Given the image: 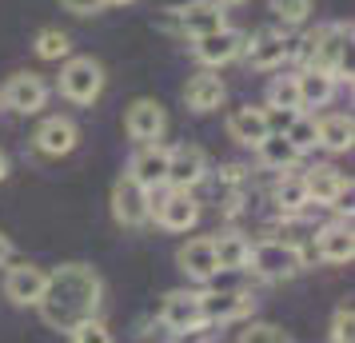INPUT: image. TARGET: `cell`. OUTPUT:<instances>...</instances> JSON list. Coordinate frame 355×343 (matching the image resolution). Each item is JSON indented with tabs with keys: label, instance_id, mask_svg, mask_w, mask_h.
Returning <instances> with one entry per match:
<instances>
[{
	"label": "cell",
	"instance_id": "6da1fadb",
	"mask_svg": "<svg viewBox=\"0 0 355 343\" xmlns=\"http://www.w3.org/2000/svg\"><path fill=\"white\" fill-rule=\"evenodd\" d=\"M100 304H104V279L96 276V267L88 263H64L49 272L44 295H40V319L52 331H76L84 319H96Z\"/></svg>",
	"mask_w": 355,
	"mask_h": 343
},
{
	"label": "cell",
	"instance_id": "7a4b0ae2",
	"mask_svg": "<svg viewBox=\"0 0 355 343\" xmlns=\"http://www.w3.org/2000/svg\"><path fill=\"white\" fill-rule=\"evenodd\" d=\"M347 49H352V28L347 24H323L315 33H307L300 40V56H304V68H320L327 76H336L339 72H347L352 76V68H347Z\"/></svg>",
	"mask_w": 355,
	"mask_h": 343
},
{
	"label": "cell",
	"instance_id": "3957f363",
	"mask_svg": "<svg viewBox=\"0 0 355 343\" xmlns=\"http://www.w3.org/2000/svg\"><path fill=\"white\" fill-rule=\"evenodd\" d=\"M304 263H307L304 252L284 244V240H259V244H252V252H248V272H256V276L268 279V283L295 279L304 272Z\"/></svg>",
	"mask_w": 355,
	"mask_h": 343
},
{
	"label": "cell",
	"instance_id": "277c9868",
	"mask_svg": "<svg viewBox=\"0 0 355 343\" xmlns=\"http://www.w3.org/2000/svg\"><path fill=\"white\" fill-rule=\"evenodd\" d=\"M224 24H227V12L220 0H188V4L168 8V28L176 36H188V40H200V36L216 33Z\"/></svg>",
	"mask_w": 355,
	"mask_h": 343
},
{
	"label": "cell",
	"instance_id": "5b68a950",
	"mask_svg": "<svg viewBox=\"0 0 355 343\" xmlns=\"http://www.w3.org/2000/svg\"><path fill=\"white\" fill-rule=\"evenodd\" d=\"M104 68L92 56H68L64 68H60V96L72 100V104H92V100L104 92Z\"/></svg>",
	"mask_w": 355,
	"mask_h": 343
},
{
	"label": "cell",
	"instance_id": "8992f818",
	"mask_svg": "<svg viewBox=\"0 0 355 343\" xmlns=\"http://www.w3.org/2000/svg\"><path fill=\"white\" fill-rule=\"evenodd\" d=\"M208 180V152L196 144H180L168 148V180L164 188H176V192H192Z\"/></svg>",
	"mask_w": 355,
	"mask_h": 343
},
{
	"label": "cell",
	"instance_id": "52a82bcc",
	"mask_svg": "<svg viewBox=\"0 0 355 343\" xmlns=\"http://www.w3.org/2000/svg\"><path fill=\"white\" fill-rule=\"evenodd\" d=\"M291 56H295V49H291L288 28H259V33H252V40H243V60L259 72H272Z\"/></svg>",
	"mask_w": 355,
	"mask_h": 343
},
{
	"label": "cell",
	"instance_id": "ba28073f",
	"mask_svg": "<svg viewBox=\"0 0 355 343\" xmlns=\"http://www.w3.org/2000/svg\"><path fill=\"white\" fill-rule=\"evenodd\" d=\"M112 216L124 228H144L152 220V192L140 188L132 176H120L112 184Z\"/></svg>",
	"mask_w": 355,
	"mask_h": 343
},
{
	"label": "cell",
	"instance_id": "9c48e42d",
	"mask_svg": "<svg viewBox=\"0 0 355 343\" xmlns=\"http://www.w3.org/2000/svg\"><path fill=\"white\" fill-rule=\"evenodd\" d=\"M152 216H156V224L168 231H188L196 228V220H200V200L192 192H176V188H168L164 196L152 192Z\"/></svg>",
	"mask_w": 355,
	"mask_h": 343
},
{
	"label": "cell",
	"instance_id": "30bf717a",
	"mask_svg": "<svg viewBox=\"0 0 355 343\" xmlns=\"http://www.w3.org/2000/svg\"><path fill=\"white\" fill-rule=\"evenodd\" d=\"M0 104L12 108V112H24V116L40 112L49 104V80L36 76V72H17V76H8V84L0 88Z\"/></svg>",
	"mask_w": 355,
	"mask_h": 343
},
{
	"label": "cell",
	"instance_id": "8fae6325",
	"mask_svg": "<svg viewBox=\"0 0 355 343\" xmlns=\"http://www.w3.org/2000/svg\"><path fill=\"white\" fill-rule=\"evenodd\" d=\"M243 40L248 36L240 33V28H216V33L200 36V40H192V52L196 60L204 68H220V64H232V60H240L243 56Z\"/></svg>",
	"mask_w": 355,
	"mask_h": 343
},
{
	"label": "cell",
	"instance_id": "7c38bea8",
	"mask_svg": "<svg viewBox=\"0 0 355 343\" xmlns=\"http://www.w3.org/2000/svg\"><path fill=\"white\" fill-rule=\"evenodd\" d=\"M124 128H128V136L136 140V144H156L164 136V128H168V112H164L160 100H132L128 104V116H124Z\"/></svg>",
	"mask_w": 355,
	"mask_h": 343
},
{
	"label": "cell",
	"instance_id": "4fadbf2b",
	"mask_svg": "<svg viewBox=\"0 0 355 343\" xmlns=\"http://www.w3.org/2000/svg\"><path fill=\"white\" fill-rule=\"evenodd\" d=\"M355 256V236L352 224H323L311 236L307 260H323V263H347Z\"/></svg>",
	"mask_w": 355,
	"mask_h": 343
},
{
	"label": "cell",
	"instance_id": "5bb4252c",
	"mask_svg": "<svg viewBox=\"0 0 355 343\" xmlns=\"http://www.w3.org/2000/svg\"><path fill=\"white\" fill-rule=\"evenodd\" d=\"M160 324L168 331H184V327L204 324V292H188V288L168 292L160 304Z\"/></svg>",
	"mask_w": 355,
	"mask_h": 343
},
{
	"label": "cell",
	"instance_id": "9a60e30c",
	"mask_svg": "<svg viewBox=\"0 0 355 343\" xmlns=\"http://www.w3.org/2000/svg\"><path fill=\"white\" fill-rule=\"evenodd\" d=\"M256 308L252 292H236V288H220V292H204V324L220 327V324H236V319H248Z\"/></svg>",
	"mask_w": 355,
	"mask_h": 343
},
{
	"label": "cell",
	"instance_id": "2e32d148",
	"mask_svg": "<svg viewBox=\"0 0 355 343\" xmlns=\"http://www.w3.org/2000/svg\"><path fill=\"white\" fill-rule=\"evenodd\" d=\"M44 283H49V272L44 267H36V263H12L8 272H4V295L17 304V308H28V304H40V295H44Z\"/></svg>",
	"mask_w": 355,
	"mask_h": 343
},
{
	"label": "cell",
	"instance_id": "e0dca14e",
	"mask_svg": "<svg viewBox=\"0 0 355 343\" xmlns=\"http://www.w3.org/2000/svg\"><path fill=\"white\" fill-rule=\"evenodd\" d=\"M128 176L140 188H148V192H160L164 180H168V148L156 140V144H140V152L132 156L128 164Z\"/></svg>",
	"mask_w": 355,
	"mask_h": 343
},
{
	"label": "cell",
	"instance_id": "ac0fdd59",
	"mask_svg": "<svg viewBox=\"0 0 355 343\" xmlns=\"http://www.w3.org/2000/svg\"><path fill=\"white\" fill-rule=\"evenodd\" d=\"M304 176V188H307V200L311 204H331L336 208L339 200L347 196V176L339 172V168H331V164H315V168H307V172H300Z\"/></svg>",
	"mask_w": 355,
	"mask_h": 343
},
{
	"label": "cell",
	"instance_id": "d6986e66",
	"mask_svg": "<svg viewBox=\"0 0 355 343\" xmlns=\"http://www.w3.org/2000/svg\"><path fill=\"white\" fill-rule=\"evenodd\" d=\"M176 263L184 276L200 279V283H211V279L220 276V267H216V247H211V236H196L188 244L176 252Z\"/></svg>",
	"mask_w": 355,
	"mask_h": 343
},
{
	"label": "cell",
	"instance_id": "ffe728a7",
	"mask_svg": "<svg viewBox=\"0 0 355 343\" xmlns=\"http://www.w3.org/2000/svg\"><path fill=\"white\" fill-rule=\"evenodd\" d=\"M36 152H44V156H68L72 148L80 144V128L68 120V116H49L40 128H36Z\"/></svg>",
	"mask_w": 355,
	"mask_h": 343
},
{
	"label": "cell",
	"instance_id": "44dd1931",
	"mask_svg": "<svg viewBox=\"0 0 355 343\" xmlns=\"http://www.w3.org/2000/svg\"><path fill=\"white\" fill-rule=\"evenodd\" d=\"M272 132L268 124V108H252V104H243V108H232L227 112V136L243 148H256L263 136Z\"/></svg>",
	"mask_w": 355,
	"mask_h": 343
},
{
	"label": "cell",
	"instance_id": "7402d4cb",
	"mask_svg": "<svg viewBox=\"0 0 355 343\" xmlns=\"http://www.w3.org/2000/svg\"><path fill=\"white\" fill-rule=\"evenodd\" d=\"M224 96H227V88L216 72H196L192 80L184 84V104L192 112H216L224 104Z\"/></svg>",
	"mask_w": 355,
	"mask_h": 343
},
{
	"label": "cell",
	"instance_id": "603a6c76",
	"mask_svg": "<svg viewBox=\"0 0 355 343\" xmlns=\"http://www.w3.org/2000/svg\"><path fill=\"white\" fill-rule=\"evenodd\" d=\"M295 84H300V108H323V104H331L339 80L320 68H304V72H295Z\"/></svg>",
	"mask_w": 355,
	"mask_h": 343
},
{
	"label": "cell",
	"instance_id": "cb8c5ba5",
	"mask_svg": "<svg viewBox=\"0 0 355 343\" xmlns=\"http://www.w3.org/2000/svg\"><path fill=\"white\" fill-rule=\"evenodd\" d=\"M211 247H216V267L220 272H248V252H252L248 236L224 231V236H211Z\"/></svg>",
	"mask_w": 355,
	"mask_h": 343
},
{
	"label": "cell",
	"instance_id": "d4e9b609",
	"mask_svg": "<svg viewBox=\"0 0 355 343\" xmlns=\"http://www.w3.org/2000/svg\"><path fill=\"white\" fill-rule=\"evenodd\" d=\"M256 156H259V164L272 168V172H291V168L300 164V152L288 144L284 132H268V136L256 144Z\"/></svg>",
	"mask_w": 355,
	"mask_h": 343
},
{
	"label": "cell",
	"instance_id": "484cf974",
	"mask_svg": "<svg viewBox=\"0 0 355 343\" xmlns=\"http://www.w3.org/2000/svg\"><path fill=\"white\" fill-rule=\"evenodd\" d=\"M272 204L284 216H304V208L311 204V200H307V188H304V176H300V172H279V184H275V192H272Z\"/></svg>",
	"mask_w": 355,
	"mask_h": 343
},
{
	"label": "cell",
	"instance_id": "4316f807",
	"mask_svg": "<svg viewBox=\"0 0 355 343\" xmlns=\"http://www.w3.org/2000/svg\"><path fill=\"white\" fill-rule=\"evenodd\" d=\"M315 132H320V148H327V152H347L355 140V124L352 116H323V120H315Z\"/></svg>",
	"mask_w": 355,
	"mask_h": 343
},
{
	"label": "cell",
	"instance_id": "83f0119b",
	"mask_svg": "<svg viewBox=\"0 0 355 343\" xmlns=\"http://www.w3.org/2000/svg\"><path fill=\"white\" fill-rule=\"evenodd\" d=\"M284 136H288V144L304 156V152H315L320 148V132H315V116L307 112H295L288 120V128H284Z\"/></svg>",
	"mask_w": 355,
	"mask_h": 343
},
{
	"label": "cell",
	"instance_id": "f1b7e54d",
	"mask_svg": "<svg viewBox=\"0 0 355 343\" xmlns=\"http://www.w3.org/2000/svg\"><path fill=\"white\" fill-rule=\"evenodd\" d=\"M268 108L272 112H304L300 108V84H295V76H275L268 84Z\"/></svg>",
	"mask_w": 355,
	"mask_h": 343
},
{
	"label": "cell",
	"instance_id": "f546056e",
	"mask_svg": "<svg viewBox=\"0 0 355 343\" xmlns=\"http://www.w3.org/2000/svg\"><path fill=\"white\" fill-rule=\"evenodd\" d=\"M268 12H272L284 28H300L311 17V0H268Z\"/></svg>",
	"mask_w": 355,
	"mask_h": 343
},
{
	"label": "cell",
	"instance_id": "4dcf8cb0",
	"mask_svg": "<svg viewBox=\"0 0 355 343\" xmlns=\"http://www.w3.org/2000/svg\"><path fill=\"white\" fill-rule=\"evenodd\" d=\"M36 56H40V60H68V56H72V40H68V33H60V28H44V33L36 36Z\"/></svg>",
	"mask_w": 355,
	"mask_h": 343
},
{
	"label": "cell",
	"instance_id": "1f68e13d",
	"mask_svg": "<svg viewBox=\"0 0 355 343\" xmlns=\"http://www.w3.org/2000/svg\"><path fill=\"white\" fill-rule=\"evenodd\" d=\"M355 340V308L352 304H339L331 315V343H352Z\"/></svg>",
	"mask_w": 355,
	"mask_h": 343
},
{
	"label": "cell",
	"instance_id": "d6a6232c",
	"mask_svg": "<svg viewBox=\"0 0 355 343\" xmlns=\"http://www.w3.org/2000/svg\"><path fill=\"white\" fill-rule=\"evenodd\" d=\"M236 343H291V340L275 324H248L240 331V340H236Z\"/></svg>",
	"mask_w": 355,
	"mask_h": 343
},
{
	"label": "cell",
	"instance_id": "836d02e7",
	"mask_svg": "<svg viewBox=\"0 0 355 343\" xmlns=\"http://www.w3.org/2000/svg\"><path fill=\"white\" fill-rule=\"evenodd\" d=\"M68 335H72V343H112V331H108V324H100V319H84Z\"/></svg>",
	"mask_w": 355,
	"mask_h": 343
},
{
	"label": "cell",
	"instance_id": "e575fe53",
	"mask_svg": "<svg viewBox=\"0 0 355 343\" xmlns=\"http://www.w3.org/2000/svg\"><path fill=\"white\" fill-rule=\"evenodd\" d=\"M216 340V327L211 324H196L184 327V331H172V343H211Z\"/></svg>",
	"mask_w": 355,
	"mask_h": 343
},
{
	"label": "cell",
	"instance_id": "d590c367",
	"mask_svg": "<svg viewBox=\"0 0 355 343\" xmlns=\"http://www.w3.org/2000/svg\"><path fill=\"white\" fill-rule=\"evenodd\" d=\"M60 4H64L72 17H92V12H100V8H104L100 0H60Z\"/></svg>",
	"mask_w": 355,
	"mask_h": 343
},
{
	"label": "cell",
	"instance_id": "8d00e7d4",
	"mask_svg": "<svg viewBox=\"0 0 355 343\" xmlns=\"http://www.w3.org/2000/svg\"><path fill=\"white\" fill-rule=\"evenodd\" d=\"M8 260H12V240H8V236L0 231V267H4Z\"/></svg>",
	"mask_w": 355,
	"mask_h": 343
},
{
	"label": "cell",
	"instance_id": "74e56055",
	"mask_svg": "<svg viewBox=\"0 0 355 343\" xmlns=\"http://www.w3.org/2000/svg\"><path fill=\"white\" fill-rule=\"evenodd\" d=\"M0 180H8V156L0 152Z\"/></svg>",
	"mask_w": 355,
	"mask_h": 343
},
{
	"label": "cell",
	"instance_id": "f35d334b",
	"mask_svg": "<svg viewBox=\"0 0 355 343\" xmlns=\"http://www.w3.org/2000/svg\"><path fill=\"white\" fill-rule=\"evenodd\" d=\"M100 4H132V0H100Z\"/></svg>",
	"mask_w": 355,
	"mask_h": 343
},
{
	"label": "cell",
	"instance_id": "ab89813d",
	"mask_svg": "<svg viewBox=\"0 0 355 343\" xmlns=\"http://www.w3.org/2000/svg\"><path fill=\"white\" fill-rule=\"evenodd\" d=\"M220 4H243V0H220Z\"/></svg>",
	"mask_w": 355,
	"mask_h": 343
}]
</instances>
